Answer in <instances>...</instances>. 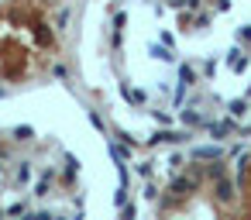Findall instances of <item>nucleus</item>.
<instances>
[{
    "instance_id": "f03ea898",
    "label": "nucleus",
    "mask_w": 251,
    "mask_h": 220,
    "mask_svg": "<svg viewBox=\"0 0 251 220\" xmlns=\"http://www.w3.org/2000/svg\"><path fill=\"white\" fill-rule=\"evenodd\" d=\"M28 220H48V217H45V213H38V217H28Z\"/></svg>"
},
{
    "instance_id": "f257e3e1",
    "label": "nucleus",
    "mask_w": 251,
    "mask_h": 220,
    "mask_svg": "<svg viewBox=\"0 0 251 220\" xmlns=\"http://www.w3.org/2000/svg\"><path fill=\"white\" fill-rule=\"evenodd\" d=\"M196 158H220V148H196Z\"/></svg>"
}]
</instances>
